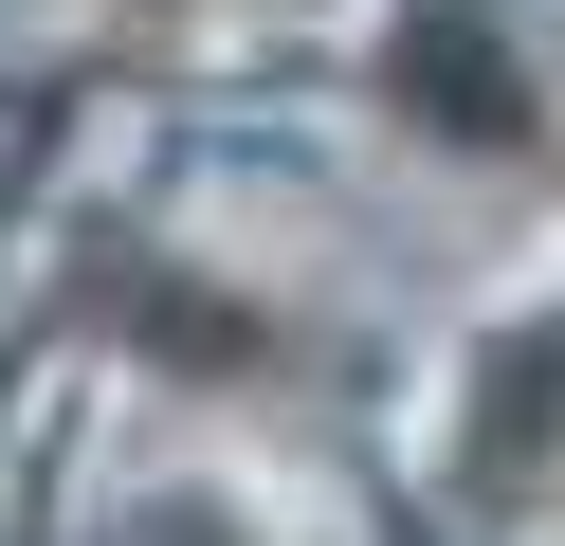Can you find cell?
I'll return each instance as SVG.
<instances>
[{
	"label": "cell",
	"instance_id": "6da1fadb",
	"mask_svg": "<svg viewBox=\"0 0 565 546\" xmlns=\"http://www.w3.org/2000/svg\"><path fill=\"white\" fill-rule=\"evenodd\" d=\"M383 109H402L419 146H475V164H529V146H547L492 0H402V19H383Z\"/></svg>",
	"mask_w": 565,
	"mask_h": 546
},
{
	"label": "cell",
	"instance_id": "7a4b0ae2",
	"mask_svg": "<svg viewBox=\"0 0 565 546\" xmlns=\"http://www.w3.org/2000/svg\"><path fill=\"white\" fill-rule=\"evenodd\" d=\"M92 310H110L128 346L164 364V383H274V364H292V328L237 310V291H220V274H183V255H164V274H147V255H110V274H92Z\"/></svg>",
	"mask_w": 565,
	"mask_h": 546
},
{
	"label": "cell",
	"instance_id": "3957f363",
	"mask_svg": "<svg viewBox=\"0 0 565 546\" xmlns=\"http://www.w3.org/2000/svg\"><path fill=\"white\" fill-rule=\"evenodd\" d=\"M128 19H183V0H128Z\"/></svg>",
	"mask_w": 565,
	"mask_h": 546
}]
</instances>
